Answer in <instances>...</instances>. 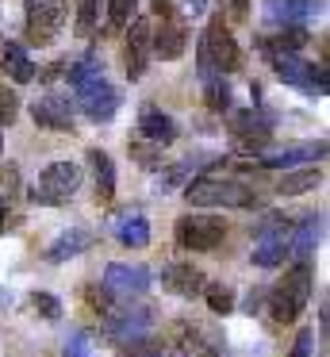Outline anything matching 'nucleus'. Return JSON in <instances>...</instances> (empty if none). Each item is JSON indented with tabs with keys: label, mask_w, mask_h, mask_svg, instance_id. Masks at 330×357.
<instances>
[{
	"label": "nucleus",
	"mask_w": 330,
	"mask_h": 357,
	"mask_svg": "<svg viewBox=\"0 0 330 357\" xmlns=\"http://www.w3.org/2000/svg\"><path fill=\"white\" fill-rule=\"evenodd\" d=\"M311 284H315L311 261H296L288 273H284V280H276V284L265 292V303H269L265 311L273 315V323H280V326L296 323V319L303 315L307 300H311Z\"/></svg>",
	"instance_id": "f257e3e1"
},
{
	"label": "nucleus",
	"mask_w": 330,
	"mask_h": 357,
	"mask_svg": "<svg viewBox=\"0 0 330 357\" xmlns=\"http://www.w3.org/2000/svg\"><path fill=\"white\" fill-rule=\"evenodd\" d=\"M196 62H200V81H211V77H223V73L242 70V50H238L223 12L211 16V24H207L204 39H200V50H196Z\"/></svg>",
	"instance_id": "f03ea898"
},
{
	"label": "nucleus",
	"mask_w": 330,
	"mask_h": 357,
	"mask_svg": "<svg viewBox=\"0 0 330 357\" xmlns=\"http://www.w3.org/2000/svg\"><path fill=\"white\" fill-rule=\"evenodd\" d=\"M188 208H257V192L246 181L230 177H196L184 185Z\"/></svg>",
	"instance_id": "7ed1b4c3"
},
{
	"label": "nucleus",
	"mask_w": 330,
	"mask_h": 357,
	"mask_svg": "<svg viewBox=\"0 0 330 357\" xmlns=\"http://www.w3.org/2000/svg\"><path fill=\"white\" fill-rule=\"evenodd\" d=\"M81 165L77 162H50L43 173H38L35 188H31V200L43 204V208H58V204L73 200L77 188H81Z\"/></svg>",
	"instance_id": "20e7f679"
},
{
	"label": "nucleus",
	"mask_w": 330,
	"mask_h": 357,
	"mask_svg": "<svg viewBox=\"0 0 330 357\" xmlns=\"http://www.w3.org/2000/svg\"><path fill=\"white\" fill-rule=\"evenodd\" d=\"M177 246L181 250H200V254H211L223 246L227 238V219L219 215H204V211H188V215L177 219Z\"/></svg>",
	"instance_id": "39448f33"
},
{
	"label": "nucleus",
	"mask_w": 330,
	"mask_h": 357,
	"mask_svg": "<svg viewBox=\"0 0 330 357\" xmlns=\"http://www.w3.org/2000/svg\"><path fill=\"white\" fill-rule=\"evenodd\" d=\"M69 16V0H35L27 12V43L31 47H50L61 35Z\"/></svg>",
	"instance_id": "423d86ee"
},
{
	"label": "nucleus",
	"mask_w": 330,
	"mask_h": 357,
	"mask_svg": "<svg viewBox=\"0 0 330 357\" xmlns=\"http://www.w3.org/2000/svg\"><path fill=\"white\" fill-rule=\"evenodd\" d=\"M230 135H234V146L246 150V154L257 158L261 146L269 142L273 135V116L261 108H242V112H230Z\"/></svg>",
	"instance_id": "0eeeda50"
},
{
	"label": "nucleus",
	"mask_w": 330,
	"mask_h": 357,
	"mask_svg": "<svg viewBox=\"0 0 330 357\" xmlns=\"http://www.w3.org/2000/svg\"><path fill=\"white\" fill-rule=\"evenodd\" d=\"M77 104H81V112L92 123H107V119L119 112V93H115V85H107L104 77H92V81H84V85H77Z\"/></svg>",
	"instance_id": "6e6552de"
},
{
	"label": "nucleus",
	"mask_w": 330,
	"mask_h": 357,
	"mask_svg": "<svg viewBox=\"0 0 330 357\" xmlns=\"http://www.w3.org/2000/svg\"><path fill=\"white\" fill-rule=\"evenodd\" d=\"M104 331L107 338L119 346V342H130V338H142V334H150L153 326V311L150 307H115L112 315H104Z\"/></svg>",
	"instance_id": "1a4fd4ad"
},
{
	"label": "nucleus",
	"mask_w": 330,
	"mask_h": 357,
	"mask_svg": "<svg viewBox=\"0 0 330 357\" xmlns=\"http://www.w3.org/2000/svg\"><path fill=\"white\" fill-rule=\"evenodd\" d=\"M100 284H104L112 296H123V300H130V296H142L146 288H150V269H146V265L112 261V265L104 269V280H100Z\"/></svg>",
	"instance_id": "9d476101"
},
{
	"label": "nucleus",
	"mask_w": 330,
	"mask_h": 357,
	"mask_svg": "<svg viewBox=\"0 0 330 357\" xmlns=\"http://www.w3.org/2000/svg\"><path fill=\"white\" fill-rule=\"evenodd\" d=\"M31 119L35 127H46V131H77L73 127V104L61 93H43L35 104H31Z\"/></svg>",
	"instance_id": "9b49d317"
},
{
	"label": "nucleus",
	"mask_w": 330,
	"mask_h": 357,
	"mask_svg": "<svg viewBox=\"0 0 330 357\" xmlns=\"http://www.w3.org/2000/svg\"><path fill=\"white\" fill-rule=\"evenodd\" d=\"M319 162V158H327V142L315 139V142H292V146H280L273 150V154H257V165L261 169H296V165L303 162Z\"/></svg>",
	"instance_id": "f8f14e48"
},
{
	"label": "nucleus",
	"mask_w": 330,
	"mask_h": 357,
	"mask_svg": "<svg viewBox=\"0 0 330 357\" xmlns=\"http://www.w3.org/2000/svg\"><path fill=\"white\" fill-rule=\"evenodd\" d=\"M204 269L192 261H169L165 269H161V288L173 296H184V300H192V296L204 292Z\"/></svg>",
	"instance_id": "ddd939ff"
},
{
	"label": "nucleus",
	"mask_w": 330,
	"mask_h": 357,
	"mask_svg": "<svg viewBox=\"0 0 330 357\" xmlns=\"http://www.w3.org/2000/svg\"><path fill=\"white\" fill-rule=\"evenodd\" d=\"M188 47V31H184L181 20H161V27H150V54H158L161 62H173V58L184 54Z\"/></svg>",
	"instance_id": "4468645a"
},
{
	"label": "nucleus",
	"mask_w": 330,
	"mask_h": 357,
	"mask_svg": "<svg viewBox=\"0 0 330 357\" xmlns=\"http://www.w3.org/2000/svg\"><path fill=\"white\" fill-rule=\"evenodd\" d=\"M130 39H127V77L138 81L150 66V20H130Z\"/></svg>",
	"instance_id": "2eb2a0df"
},
{
	"label": "nucleus",
	"mask_w": 330,
	"mask_h": 357,
	"mask_svg": "<svg viewBox=\"0 0 330 357\" xmlns=\"http://www.w3.org/2000/svg\"><path fill=\"white\" fill-rule=\"evenodd\" d=\"M284 257H288V231L257 234V242L250 250V261L257 269H276V265H284Z\"/></svg>",
	"instance_id": "dca6fc26"
},
{
	"label": "nucleus",
	"mask_w": 330,
	"mask_h": 357,
	"mask_svg": "<svg viewBox=\"0 0 330 357\" xmlns=\"http://www.w3.org/2000/svg\"><path fill=\"white\" fill-rule=\"evenodd\" d=\"M138 131H142V139L158 142V146H169V142L177 139V119L165 116L161 108H153V104H146L142 112H138Z\"/></svg>",
	"instance_id": "f3484780"
},
{
	"label": "nucleus",
	"mask_w": 330,
	"mask_h": 357,
	"mask_svg": "<svg viewBox=\"0 0 330 357\" xmlns=\"http://www.w3.org/2000/svg\"><path fill=\"white\" fill-rule=\"evenodd\" d=\"M319 234H322V219L319 215H303L288 231V257H296V261H311V250L319 246Z\"/></svg>",
	"instance_id": "a211bd4d"
},
{
	"label": "nucleus",
	"mask_w": 330,
	"mask_h": 357,
	"mask_svg": "<svg viewBox=\"0 0 330 357\" xmlns=\"http://www.w3.org/2000/svg\"><path fill=\"white\" fill-rule=\"evenodd\" d=\"M276 70V77L284 85H296V89H307L311 93V81H315V62H303L299 54H273L269 58Z\"/></svg>",
	"instance_id": "6ab92c4d"
},
{
	"label": "nucleus",
	"mask_w": 330,
	"mask_h": 357,
	"mask_svg": "<svg viewBox=\"0 0 330 357\" xmlns=\"http://www.w3.org/2000/svg\"><path fill=\"white\" fill-rule=\"evenodd\" d=\"M89 165H92V181H96V204H112L115 200V165L107 158V150L92 146L89 150Z\"/></svg>",
	"instance_id": "aec40b11"
},
{
	"label": "nucleus",
	"mask_w": 330,
	"mask_h": 357,
	"mask_svg": "<svg viewBox=\"0 0 330 357\" xmlns=\"http://www.w3.org/2000/svg\"><path fill=\"white\" fill-rule=\"evenodd\" d=\"M89 246H92V231H84V227H73V231L58 234V238L46 246V261H69V257L84 254Z\"/></svg>",
	"instance_id": "412c9836"
},
{
	"label": "nucleus",
	"mask_w": 330,
	"mask_h": 357,
	"mask_svg": "<svg viewBox=\"0 0 330 357\" xmlns=\"http://www.w3.org/2000/svg\"><path fill=\"white\" fill-rule=\"evenodd\" d=\"M112 231H115V238L123 242V246H130V250H142V246H150V223H146V215H115L112 219Z\"/></svg>",
	"instance_id": "4be33fe9"
},
{
	"label": "nucleus",
	"mask_w": 330,
	"mask_h": 357,
	"mask_svg": "<svg viewBox=\"0 0 330 357\" xmlns=\"http://www.w3.org/2000/svg\"><path fill=\"white\" fill-rule=\"evenodd\" d=\"M319 185H322V169L319 165H307V169H284V177L276 181L273 192L276 196H303Z\"/></svg>",
	"instance_id": "5701e85b"
},
{
	"label": "nucleus",
	"mask_w": 330,
	"mask_h": 357,
	"mask_svg": "<svg viewBox=\"0 0 330 357\" xmlns=\"http://www.w3.org/2000/svg\"><path fill=\"white\" fill-rule=\"evenodd\" d=\"M0 70H4L8 77L15 81V85H27V81H35V62L27 58V50H23L20 43H8V47L0 50Z\"/></svg>",
	"instance_id": "b1692460"
},
{
	"label": "nucleus",
	"mask_w": 330,
	"mask_h": 357,
	"mask_svg": "<svg viewBox=\"0 0 330 357\" xmlns=\"http://www.w3.org/2000/svg\"><path fill=\"white\" fill-rule=\"evenodd\" d=\"M196 169H204V162H200V158H184V162H177V165L158 169V192L169 196V192H177V188H184Z\"/></svg>",
	"instance_id": "393cba45"
},
{
	"label": "nucleus",
	"mask_w": 330,
	"mask_h": 357,
	"mask_svg": "<svg viewBox=\"0 0 330 357\" xmlns=\"http://www.w3.org/2000/svg\"><path fill=\"white\" fill-rule=\"evenodd\" d=\"M104 8H107V24H104V35H119L127 31V24L135 20V8H138V0H104Z\"/></svg>",
	"instance_id": "a878e982"
},
{
	"label": "nucleus",
	"mask_w": 330,
	"mask_h": 357,
	"mask_svg": "<svg viewBox=\"0 0 330 357\" xmlns=\"http://www.w3.org/2000/svg\"><path fill=\"white\" fill-rule=\"evenodd\" d=\"M204 300L215 315H230L234 311V288L223 284V280H204Z\"/></svg>",
	"instance_id": "bb28decb"
},
{
	"label": "nucleus",
	"mask_w": 330,
	"mask_h": 357,
	"mask_svg": "<svg viewBox=\"0 0 330 357\" xmlns=\"http://www.w3.org/2000/svg\"><path fill=\"white\" fill-rule=\"evenodd\" d=\"M119 357H173V354H169L165 342H158V338H150V334H142V338L119 342Z\"/></svg>",
	"instance_id": "cd10ccee"
},
{
	"label": "nucleus",
	"mask_w": 330,
	"mask_h": 357,
	"mask_svg": "<svg viewBox=\"0 0 330 357\" xmlns=\"http://www.w3.org/2000/svg\"><path fill=\"white\" fill-rule=\"evenodd\" d=\"M127 154L135 158V165H142V169H161V146L158 142H150V139H138V142H130L127 146Z\"/></svg>",
	"instance_id": "c85d7f7f"
},
{
	"label": "nucleus",
	"mask_w": 330,
	"mask_h": 357,
	"mask_svg": "<svg viewBox=\"0 0 330 357\" xmlns=\"http://www.w3.org/2000/svg\"><path fill=\"white\" fill-rule=\"evenodd\" d=\"M100 8L104 0H77V35H92L96 31V20H100Z\"/></svg>",
	"instance_id": "c756f323"
},
{
	"label": "nucleus",
	"mask_w": 330,
	"mask_h": 357,
	"mask_svg": "<svg viewBox=\"0 0 330 357\" xmlns=\"http://www.w3.org/2000/svg\"><path fill=\"white\" fill-rule=\"evenodd\" d=\"M204 89H207V108L211 112H230V85L223 77H211V81H204Z\"/></svg>",
	"instance_id": "7c9ffc66"
},
{
	"label": "nucleus",
	"mask_w": 330,
	"mask_h": 357,
	"mask_svg": "<svg viewBox=\"0 0 330 357\" xmlns=\"http://www.w3.org/2000/svg\"><path fill=\"white\" fill-rule=\"evenodd\" d=\"M115 296L112 292H107V288L104 284H89V288H84V303H89V307L92 311H96V315H112V311H115Z\"/></svg>",
	"instance_id": "2f4dec72"
},
{
	"label": "nucleus",
	"mask_w": 330,
	"mask_h": 357,
	"mask_svg": "<svg viewBox=\"0 0 330 357\" xmlns=\"http://www.w3.org/2000/svg\"><path fill=\"white\" fill-rule=\"evenodd\" d=\"M20 119V93L0 85V127H12Z\"/></svg>",
	"instance_id": "473e14b6"
},
{
	"label": "nucleus",
	"mask_w": 330,
	"mask_h": 357,
	"mask_svg": "<svg viewBox=\"0 0 330 357\" xmlns=\"http://www.w3.org/2000/svg\"><path fill=\"white\" fill-rule=\"evenodd\" d=\"M31 307H35L43 319H50V323H54V319H61V300H58V296H50V292H31Z\"/></svg>",
	"instance_id": "72a5a7b5"
},
{
	"label": "nucleus",
	"mask_w": 330,
	"mask_h": 357,
	"mask_svg": "<svg viewBox=\"0 0 330 357\" xmlns=\"http://www.w3.org/2000/svg\"><path fill=\"white\" fill-rule=\"evenodd\" d=\"M66 357H92V334L89 331H77L73 338L66 342Z\"/></svg>",
	"instance_id": "f704fd0d"
},
{
	"label": "nucleus",
	"mask_w": 330,
	"mask_h": 357,
	"mask_svg": "<svg viewBox=\"0 0 330 357\" xmlns=\"http://www.w3.org/2000/svg\"><path fill=\"white\" fill-rule=\"evenodd\" d=\"M227 8H223V20L227 24H246L250 20V0H223Z\"/></svg>",
	"instance_id": "c9c22d12"
},
{
	"label": "nucleus",
	"mask_w": 330,
	"mask_h": 357,
	"mask_svg": "<svg viewBox=\"0 0 330 357\" xmlns=\"http://www.w3.org/2000/svg\"><path fill=\"white\" fill-rule=\"evenodd\" d=\"M15 188H20V169H15V165L0 169V196H4V200H12Z\"/></svg>",
	"instance_id": "e433bc0d"
},
{
	"label": "nucleus",
	"mask_w": 330,
	"mask_h": 357,
	"mask_svg": "<svg viewBox=\"0 0 330 357\" xmlns=\"http://www.w3.org/2000/svg\"><path fill=\"white\" fill-rule=\"evenodd\" d=\"M311 346H315V331H299V338H296L288 357H311Z\"/></svg>",
	"instance_id": "4c0bfd02"
},
{
	"label": "nucleus",
	"mask_w": 330,
	"mask_h": 357,
	"mask_svg": "<svg viewBox=\"0 0 330 357\" xmlns=\"http://www.w3.org/2000/svg\"><path fill=\"white\" fill-rule=\"evenodd\" d=\"M196 357H230V349L223 346V342H215V338H211V342H204V346L196 349Z\"/></svg>",
	"instance_id": "58836bf2"
},
{
	"label": "nucleus",
	"mask_w": 330,
	"mask_h": 357,
	"mask_svg": "<svg viewBox=\"0 0 330 357\" xmlns=\"http://www.w3.org/2000/svg\"><path fill=\"white\" fill-rule=\"evenodd\" d=\"M261 303H265V288H250V296H246V315H257Z\"/></svg>",
	"instance_id": "ea45409f"
},
{
	"label": "nucleus",
	"mask_w": 330,
	"mask_h": 357,
	"mask_svg": "<svg viewBox=\"0 0 330 357\" xmlns=\"http://www.w3.org/2000/svg\"><path fill=\"white\" fill-rule=\"evenodd\" d=\"M8 204H12V200H4V196H0V223L8 219Z\"/></svg>",
	"instance_id": "a19ab883"
},
{
	"label": "nucleus",
	"mask_w": 330,
	"mask_h": 357,
	"mask_svg": "<svg viewBox=\"0 0 330 357\" xmlns=\"http://www.w3.org/2000/svg\"><path fill=\"white\" fill-rule=\"evenodd\" d=\"M0 158H4V135H0Z\"/></svg>",
	"instance_id": "79ce46f5"
},
{
	"label": "nucleus",
	"mask_w": 330,
	"mask_h": 357,
	"mask_svg": "<svg viewBox=\"0 0 330 357\" xmlns=\"http://www.w3.org/2000/svg\"><path fill=\"white\" fill-rule=\"evenodd\" d=\"M27 4H35V0H27Z\"/></svg>",
	"instance_id": "37998d69"
}]
</instances>
